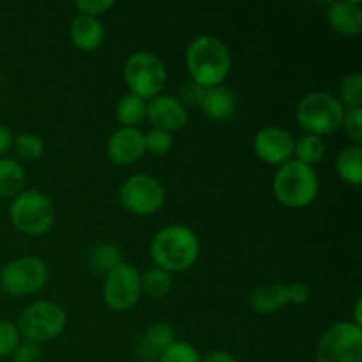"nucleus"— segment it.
<instances>
[{
  "instance_id": "f257e3e1",
  "label": "nucleus",
  "mask_w": 362,
  "mask_h": 362,
  "mask_svg": "<svg viewBox=\"0 0 362 362\" xmlns=\"http://www.w3.org/2000/svg\"><path fill=\"white\" fill-rule=\"evenodd\" d=\"M186 69L191 81L204 88L225 83L232 69V57L221 39L198 35L186 49Z\"/></svg>"
},
{
  "instance_id": "f03ea898",
  "label": "nucleus",
  "mask_w": 362,
  "mask_h": 362,
  "mask_svg": "<svg viewBox=\"0 0 362 362\" xmlns=\"http://www.w3.org/2000/svg\"><path fill=\"white\" fill-rule=\"evenodd\" d=\"M200 239L184 225H168L151 240V257L156 267L166 272H186L200 258Z\"/></svg>"
},
{
  "instance_id": "7ed1b4c3",
  "label": "nucleus",
  "mask_w": 362,
  "mask_h": 362,
  "mask_svg": "<svg viewBox=\"0 0 362 362\" xmlns=\"http://www.w3.org/2000/svg\"><path fill=\"white\" fill-rule=\"evenodd\" d=\"M320 191V179L313 166L292 159L278 168L272 180L276 200L290 209H303L313 204Z\"/></svg>"
},
{
  "instance_id": "20e7f679",
  "label": "nucleus",
  "mask_w": 362,
  "mask_h": 362,
  "mask_svg": "<svg viewBox=\"0 0 362 362\" xmlns=\"http://www.w3.org/2000/svg\"><path fill=\"white\" fill-rule=\"evenodd\" d=\"M345 108L338 98L327 92H311L304 95L296 108L297 124L313 136H327L341 129Z\"/></svg>"
},
{
  "instance_id": "39448f33",
  "label": "nucleus",
  "mask_w": 362,
  "mask_h": 362,
  "mask_svg": "<svg viewBox=\"0 0 362 362\" xmlns=\"http://www.w3.org/2000/svg\"><path fill=\"white\" fill-rule=\"evenodd\" d=\"M9 219L14 228L25 235H42L55 223V207L41 191L23 189L11 200Z\"/></svg>"
},
{
  "instance_id": "423d86ee",
  "label": "nucleus",
  "mask_w": 362,
  "mask_h": 362,
  "mask_svg": "<svg viewBox=\"0 0 362 362\" xmlns=\"http://www.w3.org/2000/svg\"><path fill=\"white\" fill-rule=\"evenodd\" d=\"M124 80L129 94L151 101L163 94L168 73L165 62L158 55L151 52H136L127 57L124 64Z\"/></svg>"
},
{
  "instance_id": "0eeeda50",
  "label": "nucleus",
  "mask_w": 362,
  "mask_h": 362,
  "mask_svg": "<svg viewBox=\"0 0 362 362\" xmlns=\"http://www.w3.org/2000/svg\"><path fill=\"white\" fill-rule=\"evenodd\" d=\"M67 324V315L60 304L52 300H37L28 304L18 320V332L25 341L45 343L59 338Z\"/></svg>"
},
{
  "instance_id": "6e6552de",
  "label": "nucleus",
  "mask_w": 362,
  "mask_h": 362,
  "mask_svg": "<svg viewBox=\"0 0 362 362\" xmlns=\"http://www.w3.org/2000/svg\"><path fill=\"white\" fill-rule=\"evenodd\" d=\"M317 362H362V329L352 322L332 324L315 350Z\"/></svg>"
},
{
  "instance_id": "1a4fd4ad",
  "label": "nucleus",
  "mask_w": 362,
  "mask_h": 362,
  "mask_svg": "<svg viewBox=\"0 0 362 362\" xmlns=\"http://www.w3.org/2000/svg\"><path fill=\"white\" fill-rule=\"evenodd\" d=\"M48 265L37 257H20L0 271V290L11 297L37 293L48 283Z\"/></svg>"
},
{
  "instance_id": "9d476101",
  "label": "nucleus",
  "mask_w": 362,
  "mask_h": 362,
  "mask_svg": "<svg viewBox=\"0 0 362 362\" xmlns=\"http://www.w3.org/2000/svg\"><path fill=\"white\" fill-rule=\"evenodd\" d=\"M119 198L126 211L136 216H152L161 211L166 193L158 179L147 173H134L124 180Z\"/></svg>"
},
{
  "instance_id": "9b49d317",
  "label": "nucleus",
  "mask_w": 362,
  "mask_h": 362,
  "mask_svg": "<svg viewBox=\"0 0 362 362\" xmlns=\"http://www.w3.org/2000/svg\"><path fill=\"white\" fill-rule=\"evenodd\" d=\"M141 297V274L134 265L122 262L105 276L103 299L113 311H129Z\"/></svg>"
},
{
  "instance_id": "f8f14e48",
  "label": "nucleus",
  "mask_w": 362,
  "mask_h": 362,
  "mask_svg": "<svg viewBox=\"0 0 362 362\" xmlns=\"http://www.w3.org/2000/svg\"><path fill=\"white\" fill-rule=\"evenodd\" d=\"M253 151L260 161L272 166H281L293 159L296 136L279 126L262 127L253 138Z\"/></svg>"
},
{
  "instance_id": "ddd939ff",
  "label": "nucleus",
  "mask_w": 362,
  "mask_h": 362,
  "mask_svg": "<svg viewBox=\"0 0 362 362\" xmlns=\"http://www.w3.org/2000/svg\"><path fill=\"white\" fill-rule=\"evenodd\" d=\"M145 136L138 127H120L110 136L106 154L113 165L129 166L145 156Z\"/></svg>"
},
{
  "instance_id": "4468645a",
  "label": "nucleus",
  "mask_w": 362,
  "mask_h": 362,
  "mask_svg": "<svg viewBox=\"0 0 362 362\" xmlns=\"http://www.w3.org/2000/svg\"><path fill=\"white\" fill-rule=\"evenodd\" d=\"M147 120L154 129L179 131L187 122V108L175 95L159 94L158 98L147 101Z\"/></svg>"
},
{
  "instance_id": "2eb2a0df",
  "label": "nucleus",
  "mask_w": 362,
  "mask_h": 362,
  "mask_svg": "<svg viewBox=\"0 0 362 362\" xmlns=\"http://www.w3.org/2000/svg\"><path fill=\"white\" fill-rule=\"evenodd\" d=\"M327 23L343 37H356L362 32V4L359 0H341L329 4Z\"/></svg>"
},
{
  "instance_id": "dca6fc26",
  "label": "nucleus",
  "mask_w": 362,
  "mask_h": 362,
  "mask_svg": "<svg viewBox=\"0 0 362 362\" xmlns=\"http://www.w3.org/2000/svg\"><path fill=\"white\" fill-rule=\"evenodd\" d=\"M175 341V331L172 325L165 322H156L138 339L136 352L144 361H158L161 354Z\"/></svg>"
},
{
  "instance_id": "f3484780",
  "label": "nucleus",
  "mask_w": 362,
  "mask_h": 362,
  "mask_svg": "<svg viewBox=\"0 0 362 362\" xmlns=\"http://www.w3.org/2000/svg\"><path fill=\"white\" fill-rule=\"evenodd\" d=\"M71 41L81 52H95L105 42V27L98 18L78 14L69 27Z\"/></svg>"
},
{
  "instance_id": "a211bd4d",
  "label": "nucleus",
  "mask_w": 362,
  "mask_h": 362,
  "mask_svg": "<svg viewBox=\"0 0 362 362\" xmlns=\"http://www.w3.org/2000/svg\"><path fill=\"white\" fill-rule=\"evenodd\" d=\"M202 113L211 120H226L235 113L237 95L232 88L218 85L205 90L200 105Z\"/></svg>"
},
{
  "instance_id": "6ab92c4d",
  "label": "nucleus",
  "mask_w": 362,
  "mask_h": 362,
  "mask_svg": "<svg viewBox=\"0 0 362 362\" xmlns=\"http://www.w3.org/2000/svg\"><path fill=\"white\" fill-rule=\"evenodd\" d=\"M250 304L258 315H274L288 304L285 283H267L253 290Z\"/></svg>"
},
{
  "instance_id": "aec40b11",
  "label": "nucleus",
  "mask_w": 362,
  "mask_h": 362,
  "mask_svg": "<svg viewBox=\"0 0 362 362\" xmlns=\"http://www.w3.org/2000/svg\"><path fill=\"white\" fill-rule=\"evenodd\" d=\"M338 177L349 186L357 187L362 182V147L349 145L336 158Z\"/></svg>"
},
{
  "instance_id": "412c9836",
  "label": "nucleus",
  "mask_w": 362,
  "mask_h": 362,
  "mask_svg": "<svg viewBox=\"0 0 362 362\" xmlns=\"http://www.w3.org/2000/svg\"><path fill=\"white\" fill-rule=\"evenodd\" d=\"M25 187V172L13 158H0V197L13 200Z\"/></svg>"
},
{
  "instance_id": "4be33fe9",
  "label": "nucleus",
  "mask_w": 362,
  "mask_h": 362,
  "mask_svg": "<svg viewBox=\"0 0 362 362\" xmlns=\"http://www.w3.org/2000/svg\"><path fill=\"white\" fill-rule=\"evenodd\" d=\"M115 117L122 127H136L147 120V101L127 94L119 99L115 108Z\"/></svg>"
},
{
  "instance_id": "5701e85b",
  "label": "nucleus",
  "mask_w": 362,
  "mask_h": 362,
  "mask_svg": "<svg viewBox=\"0 0 362 362\" xmlns=\"http://www.w3.org/2000/svg\"><path fill=\"white\" fill-rule=\"evenodd\" d=\"M122 251L112 243H101L94 246L88 255V267L98 274L106 276L119 264H122Z\"/></svg>"
},
{
  "instance_id": "b1692460",
  "label": "nucleus",
  "mask_w": 362,
  "mask_h": 362,
  "mask_svg": "<svg viewBox=\"0 0 362 362\" xmlns=\"http://www.w3.org/2000/svg\"><path fill=\"white\" fill-rule=\"evenodd\" d=\"M325 158V144L320 136L313 134H304L303 138L296 140V151H293V159L304 163L308 166L318 165Z\"/></svg>"
},
{
  "instance_id": "393cba45",
  "label": "nucleus",
  "mask_w": 362,
  "mask_h": 362,
  "mask_svg": "<svg viewBox=\"0 0 362 362\" xmlns=\"http://www.w3.org/2000/svg\"><path fill=\"white\" fill-rule=\"evenodd\" d=\"M172 274L163 269L154 267L148 269L144 276H141V293H145L151 299H163L172 290Z\"/></svg>"
},
{
  "instance_id": "a878e982",
  "label": "nucleus",
  "mask_w": 362,
  "mask_h": 362,
  "mask_svg": "<svg viewBox=\"0 0 362 362\" xmlns=\"http://www.w3.org/2000/svg\"><path fill=\"white\" fill-rule=\"evenodd\" d=\"M339 103L343 108H362V76L361 73H352L343 78L339 85Z\"/></svg>"
},
{
  "instance_id": "bb28decb",
  "label": "nucleus",
  "mask_w": 362,
  "mask_h": 362,
  "mask_svg": "<svg viewBox=\"0 0 362 362\" xmlns=\"http://www.w3.org/2000/svg\"><path fill=\"white\" fill-rule=\"evenodd\" d=\"M13 148L16 156L23 161H35L45 152V144L41 138L34 133H21L14 138Z\"/></svg>"
},
{
  "instance_id": "cd10ccee",
  "label": "nucleus",
  "mask_w": 362,
  "mask_h": 362,
  "mask_svg": "<svg viewBox=\"0 0 362 362\" xmlns=\"http://www.w3.org/2000/svg\"><path fill=\"white\" fill-rule=\"evenodd\" d=\"M156 362H202V356L191 343L177 339Z\"/></svg>"
},
{
  "instance_id": "c85d7f7f",
  "label": "nucleus",
  "mask_w": 362,
  "mask_h": 362,
  "mask_svg": "<svg viewBox=\"0 0 362 362\" xmlns=\"http://www.w3.org/2000/svg\"><path fill=\"white\" fill-rule=\"evenodd\" d=\"M145 136V151L151 152L154 156H165L172 151L173 147V136L168 131L154 129L152 127L148 133L144 134Z\"/></svg>"
},
{
  "instance_id": "c756f323",
  "label": "nucleus",
  "mask_w": 362,
  "mask_h": 362,
  "mask_svg": "<svg viewBox=\"0 0 362 362\" xmlns=\"http://www.w3.org/2000/svg\"><path fill=\"white\" fill-rule=\"evenodd\" d=\"M341 131L354 145H361L362 141V108L345 110L341 122Z\"/></svg>"
},
{
  "instance_id": "7c9ffc66",
  "label": "nucleus",
  "mask_w": 362,
  "mask_h": 362,
  "mask_svg": "<svg viewBox=\"0 0 362 362\" xmlns=\"http://www.w3.org/2000/svg\"><path fill=\"white\" fill-rule=\"evenodd\" d=\"M21 336L18 327L9 320H0V359L9 357L20 343Z\"/></svg>"
},
{
  "instance_id": "2f4dec72",
  "label": "nucleus",
  "mask_w": 362,
  "mask_h": 362,
  "mask_svg": "<svg viewBox=\"0 0 362 362\" xmlns=\"http://www.w3.org/2000/svg\"><path fill=\"white\" fill-rule=\"evenodd\" d=\"M113 6H115L113 0H78V2L74 4L78 13L85 14V16H92V18L101 16V14H105L106 11L112 9Z\"/></svg>"
},
{
  "instance_id": "473e14b6",
  "label": "nucleus",
  "mask_w": 362,
  "mask_h": 362,
  "mask_svg": "<svg viewBox=\"0 0 362 362\" xmlns=\"http://www.w3.org/2000/svg\"><path fill=\"white\" fill-rule=\"evenodd\" d=\"M205 90H207V88L200 87V85L193 83V81H187V83L180 88V95L177 99H179L184 106H198V108H200Z\"/></svg>"
},
{
  "instance_id": "72a5a7b5",
  "label": "nucleus",
  "mask_w": 362,
  "mask_h": 362,
  "mask_svg": "<svg viewBox=\"0 0 362 362\" xmlns=\"http://www.w3.org/2000/svg\"><path fill=\"white\" fill-rule=\"evenodd\" d=\"M13 362H39L41 361V350L32 341H20L14 352L11 354Z\"/></svg>"
},
{
  "instance_id": "f704fd0d",
  "label": "nucleus",
  "mask_w": 362,
  "mask_h": 362,
  "mask_svg": "<svg viewBox=\"0 0 362 362\" xmlns=\"http://www.w3.org/2000/svg\"><path fill=\"white\" fill-rule=\"evenodd\" d=\"M286 297H288V303L303 306V304H306L310 300V286L300 281L286 285Z\"/></svg>"
},
{
  "instance_id": "c9c22d12",
  "label": "nucleus",
  "mask_w": 362,
  "mask_h": 362,
  "mask_svg": "<svg viewBox=\"0 0 362 362\" xmlns=\"http://www.w3.org/2000/svg\"><path fill=\"white\" fill-rule=\"evenodd\" d=\"M13 141L14 136L11 134V131L4 124H0V158H4L13 148Z\"/></svg>"
},
{
  "instance_id": "e433bc0d",
  "label": "nucleus",
  "mask_w": 362,
  "mask_h": 362,
  "mask_svg": "<svg viewBox=\"0 0 362 362\" xmlns=\"http://www.w3.org/2000/svg\"><path fill=\"white\" fill-rule=\"evenodd\" d=\"M202 362H239L232 354L225 352V350H212L207 356L202 357Z\"/></svg>"
},
{
  "instance_id": "4c0bfd02",
  "label": "nucleus",
  "mask_w": 362,
  "mask_h": 362,
  "mask_svg": "<svg viewBox=\"0 0 362 362\" xmlns=\"http://www.w3.org/2000/svg\"><path fill=\"white\" fill-rule=\"evenodd\" d=\"M361 310H362V300L357 299L356 308H354V320L352 324L357 325V327L362 329V317H361Z\"/></svg>"
},
{
  "instance_id": "58836bf2",
  "label": "nucleus",
  "mask_w": 362,
  "mask_h": 362,
  "mask_svg": "<svg viewBox=\"0 0 362 362\" xmlns=\"http://www.w3.org/2000/svg\"><path fill=\"white\" fill-rule=\"evenodd\" d=\"M0 85H2V74H0Z\"/></svg>"
},
{
  "instance_id": "ea45409f",
  "label": "nucleus",
  "mask_w": 362,
  "mask_h": 362,
  "mask_svg": "<svg viewBox=\"0 0 362 362\" xmlns=\"http://www.w3.org/2000/svg\"><path fill=\"white\" fill-rule=\"evenodd\" d=\"M0 108H2V101H0Z\"/></svg>"
},
{
  "instance_id": "a19ab883",
  "label": "nucleus",
  "mask_w": 362,
  "mask_h": 362,
  "mask_svg": "<svg viewBox=\"0 0 362 362\" xmlns=\"http://www.w3.org/2000/svg\"><path fill=\"white\" fill-rule=\"evenodd\" d=\"M0 293H2V290H0Z\"/></svg>"
}]
</instances>
